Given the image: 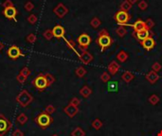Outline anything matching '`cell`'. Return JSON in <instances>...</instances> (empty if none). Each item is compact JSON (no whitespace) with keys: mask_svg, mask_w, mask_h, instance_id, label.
I'll use <instances>...</instances> for the list:
<instances>
[{"mask_svg":"<svg viewBox=\"0 0 162 136\" xmlns=\"http://www.w3.org/2000/svg\"><path fill=\"white\" fill-rule=\"evenodd\" d=\"M96 42L100 45L101 52H103V51H104L106 48H108L110 45L113 44V39L110 37L106 29H102L99 33V37L97 38Z\"/></svg>","mask_w":162,"mask_h":136,"instance_id":"1","label":"cell"},{"mask_svg":"<svg viewBox=\"0 0 162 136\" xmlns=\"http://www.w3.org/2000/svg\"><path fill=\"white\" fill-rule=\"evenodd\" d=\"M34 121L41 128L45 129V128H48L51 124H52L53 117L50 114L47 113L46 112L44 111V112L40 113L36 116V117L34 118Z\"/></svg>","mask_w":162,"mask_h":136,"instance_id":"2","label":"cell"},{"mask_svg":"<svg viewBox=\"0 0 162 136\" xmlns=\"http://www.w3.org/2000/svg\"><path fill=\"white\" fill-rule=\"evenodd\" d=\"M15 100L21 107L26 108V107H28L32 101H33V96L28 92V90L24 89L17 95Z\"/></svg>","mask_w":162,"mask_h":136,"instance_id":"3","label":"cell"},{"mask_svg":"<svg viewBox=\"0 0 162 136\" xmlns=\"http://www.w3.org/2000/svg\"><path fill=\"white\" fill-rule=\"evenodd\" d=\"M31 84L33 85V87L39 91V92H43V91L46 90L48 87V80L46 79V76L45 74L41 73L37 75L33 80L31 81Z\"/></svg>","mask_w":162,"mask_h":136,"instance_id":"4","label":"cell"},{"mask_svg":"<svg viewBox=\"0 0 162 136\" xmlns=\"http://www.w3.org/2000/svg\"><path fill=\"white\" fill-rule=\"evenodd\" d=\"M12 127L11 122L2 113H0V136H5Z\"/></svg>","mask_w":162,"mask_h":136,"instance_id":"5","label":"cell"},{"mask_svg":"<svg viewBox=\"0 0 162 136\" xmlns=\"http://www.w3.org/2000/svg\"><path fill=\"white\" fill-rule=\"evenodd\" d=\"M114 19H115V20L117 21V23H118L120 26H125L126 23L131 19V16H130V14H129L127 11H119L115 14Z\"/></svg>","mask_w":162,"mask_h":136,"instance_id":"6","label":"cell"},{"mask_svg":"<svg viewBox=\"0 0 162 136\" xmlns=\"http://www.w3.org/2000/svg\"><path fill=\"white\" fill-rule=\"evenodd\" d=\"M77 42H78V44H79V47L83 51L86 50L87 47H89L90 43H91V37H90L86 33H83V34H81L79 37H78Z\"/></svg>","mask_w":162,"mask_h":136,"instance_id":"7","label":"cell"},{"mask_svg":"<svg viewBox=\"0 0 162 136\" xmlns=\"http://www.w3.org/2000/svg\"><path fill=\"white\" fill-rule=\"evenodd\" d=\"M7 55L8 57L10 58V59L11 60H17L18 58H20V57H24L25 55L22 53V51L21 49L19 48L17 45H11V47L8 48L7 50Z\"/></svg>","mask_w":162,"mask_h":136,"instance_id":"8","label":"cell"},{"mask_svg":"<svg viewBox=\"0 0 162 136\" xmlns=\"http://www.w3.org/2000/svg\"><path fill=\"white\" fill-rule=\"evenodd\" d=\"M2 14L3 15L9 19V20H14V22H16V16H17V14L18 11L16 10V8L14 7H9V8H4V10L2 11Z\"/></svg>","mask_w":162,"mask_h":136,"instance_id":"9","label":"cell"},{"mask_svg":"<svg viewBox=\"0 0 162 136\" xmlns=\"http://www.w3.org/2000/svg\"><path fill=\"white\" fill-rule=\"evenodd\" d=\"M53 12L56 14L58 18H64L67 14H68V9L66 5L63 3H59L53 10Z\"/></svg>","mask_w":162,"mask_h":136,"instance_id":"10","label":"cell"},{"mask_svg":"<svg viewBox=\"0 0 162 136\" xmlns=\"http://www.w3.org/2000/svg\"><path fill=\"white\" fill-rule=\"evenodd\" d=\"M64 112L68 116V117L73 118L74 116H76L77 113H79V108L76 107V106L71 105V104H68L67 106H66L64 108Z\"/></svg>","mask_w":162,"mask_h":136,"instance_id":"11","label":"cell"},{"mask_svg":"<svg viewBox=\"0 0 162 136\" xmlns=\"http://www.w3.org/2000/svg\"><path fill=\"white\" fill-rule=\"evenodd\" d=\"M140 44L142 45V47L145 48L147 51H150L154 47L155 41H154V39L152 36H150V37H148L147 39H145L144 41L140 42Z\"/></svg>","mask_w":162,"mask_h":136,"instance_id":"12","label":"cell"},{"mask_svg":"<svg viewBox=\"0 0 162 136\" xmlns=\"http://www.w3.org/2000/svg\"><path fill=\"white\" fill-rule=\"evenodd\" d=\"M80 58L81 62L83 63V64H89L90 62H91L93 61V56L92 54L88 52L87 50H83V52L78 56Z\"/></svg>","mask_w":162,"mask_h":136,"instance_id":"13","label":"cell"},{"mask_svg":"<svg viewBox=\"0 0 162 136\" xmlns=\"http://www.w3.org/2000/svg\"><path fill=\"white\" fill-rule=\"evenodd\" d=\"M52 33L53 37L60 39V38H64V33H66V29L61 25H56L55 27L52 29Z\"/></svg>","mask_w":162,"mask_h":136,"instance_id":"14","label":"cell"},{"mask_svg":"<svg viewBox=\"0 0 162 136\" xmlns=\"http://www.w3.org/2000/svg\"><path fill=\"white\" fill-rule=\"evenodd\" d=\"M134 35L137 38V40L139 42L144 41L145 39H147L148 37H150V31H149L148 29H142L139 32H134Z\"/></svg>","mask_w":162,"mask_h":136,"instance_id":"15","label":"cell"},{"mask_svg":"<svg viewBox=\"0 0 162 136\" xmlns=\"http://www.w3.org/2000/svg\"><path fill=\"white\" fill-rule=\"evenodd\" d=\"M131 27L134 29L135 32H139L142 29H146V24L144 21H142L141 19H139V20L136 21L133 25H130Z\"/></svg>","mask_w":162,"mask_h":136,"instance_id":"16","label":"cell"},{"mask_svg":"<svg viewBox=\"0 0 162 136\" xmlns=\"http://www.w3.org/2000/svg\"><path fill=\"white\" fill-rule=\"evenodd\" d=\"M146 80L150 82L151 84H154L155 82H157L158 80H159V76L157 72H154V71H150L147 75H146Z\"/></svg>","mask_w":162,"mask_h":136,"instance_id":"17","label":"cell"},{"mask_svg":"<svg viewBox=\"0 0 162 136\" xmlns=\"http://www.w3.org/2000/svg\"><path fill=\"white\" fill-rule=\"evenodd\" d=\"M120 64L113 61L109 63V65H108V71H109V74L110 75H116L117 73L119 72V70H120Z\"/></svg>","mask_w":162,"mask_h":136,"instance_id":"18","label":"cell"},{"mask_svg":"<svg viewBox=\"0 0 162 136\" xmlns=\"http://www.w3.org/2000/svg\"><path fill=\"white\" fill-rule=\"evenodd\" d=\"M134 79H135V76L130 71H125V72L121 75V80L126 83L131 82Z\"/></svg>","mask_w":162,"mask_h":136,"instance_id":"19","label":"cell"},{"mask_svg":"<svg viewBox=\"0 0 162 136\" xmlns=\"http://www.w3.org/2000/svg\"><path fill=\"white\" fill-rule=\"evenodd\" d=\"M80 94L81 95L83 96V98H87L90 96V95L92 94V90L91 88H89L88 86H83V88H81L80 90Z\"/></svg>","mask_w":162,"mask_h":136,"instance_id":"20","label":"cell"},{"mask_svg":"<svg viewBox=\"0 0 162 136\" xmlns=\"http://www.w3.org/2000/svg\"><path fill=\"white\" fill-rule=\"evenodd\" d=\"M128 58H129V55L124 50H120L118 53V55H117V59H118V61H120V62H125L128 60Z\"/></svg>","mask_w":162,"mask_h":136,"instance_id":"21","label":"cell"},{"mask_svg":"<svg viewBox=\"0 0 162 136\" xmlns=\"http://www.w3.org/2000/svg\"><path fill=\"white\" fill-rule=\"evenodd\" d=\"M119 89V84L118 81H109V83L107 84V90L108 92H117Z\"/></svg>","mask_w":162,"mask_h":136,"instance_id":"22","label":"cell"},{"mask_svg":"<svg viewBox=\"0 0 162 136\" xmlns=\"http://www.w3.org/2000/svg\"><path fill=\"white\" fill-rule=\"evenodd\" d=\"M87 73V71L86 68H83V66H79L77 67L76 70H75V74L78 77H80V79H82V77H83Z\"/></svg>","mask_w":162,"mask_h":136,"instance_id":"23","label":"cell"},{"mask_svg":"<svg viewBox=\"0 0 162 136\" xmlns=\"http://www.w3.org/2000/svg\"><path fill=\"white\" fill-rule=\"evenodd\" d=\"M71 136H86V131L81 127H77L71 132Z\"/></svg>","mask_w":162,"mask_h":136,"instance_id":"24","label":"cell"},{"mask_svg":"<svg viewBox=\"0 0 162 136\" xmlns=\"http://www.w3.org/2000/svg\"><path fill=\"white\" fill-rule=\"evenodd\" d=\"M126 33H127V30L124 28V26H120L119 28L116 29V34L118 36H120V38L124 37L126 35Z\"/></svg>","mask_w":162,"mask_h":136,"instance_id":"25","label":"cell"},{"mask_svg":"<svg viewBox=\"0 0 162 136\" xmlns=\"http://www.w3.org/2000/svg\"><path fill=\"white\" fill-rule=\"evenodd\" d=\"M16 120H17V122L19 123V124L23 126V125H25L26 123L28 122V116L26 115L24 113H21L20 114H19V115L17 116Z\"/></svg>","mask_w":162,"mask_h":136,"instance_id":"26","label":"cell"},{"mask_svg":"<svg viewBox=\"0 0 162 136\" xmlns=\"http://www.w3.org/2000/svg\"><path fill=\"white\" fill-rule=\"evenodd\" d=\"M92 127L96 129V131H99V129L101 128V127L103 126V123L100 118H96L92 121Z\"/></svg>","mask_w":162,"mask_h":136,"instance_id":"27","label":"cell"},{"mask_svg":"<svg viewBox=\"0 0 162 136\" xmlns=\"http://www.w3.org/2000/svg\"><path fill=\"white\" fill-rule=\"evenodd\" d=\"M120 11H124L128 12V11H130V9L132 8V4L129 2L128 0H124V1L120 4Z\"/></svg>","mask_w":162,"mask_h":136,"instance_id":"28","label":"cell"},{"mask_svg":"<svg viewBox=\"0 0 162 136\" xmlns=\"http://www.w3.org/2000/svg\"><path fill=\"white\" fill-rule=\"evenodd\" d=\"M64 41H66V43H67V47L70 48V49H72L74 52L79 56L80 55V53H78V51L76 50V48H75V43H74V41H72V40H67L66 38H64Z\"/></svg>","mask_w":162,"mask_h":136,"instance_id":"29","label":"cell"},{"mask_svg":"<svg viewBox=\"0 0 162 136\" xmlns=\"http://www.w3.org/2000/svg\"><path fill=\"white\" fill-rule=\"evenodd\" d=\"M101 22L98 17H94L92 20L90 21V25H91V27L94 29H98L101 26Z\"/></svg>","mask_w":162,"mask_h":136,"instance_id":"30","label":"cell"},{"mask_svg":"<svg viewBox=\"0 0 162 136\" xmlns=\"http://www.w3.org/2000/svg\"><path fill=\"white\" fill-rule=\"evenodd\" d=\"M159 100H160L159 96L157 95H150V98H149V102H150L152 105H157L159 102Z\"/></svg>","mask_w":162,"mask_h":136,"instance_id":"31","label":"cell"},{"mask_svg":"<svg viewBox=\"0 0 162 136\" xmlns=\"http://www.w3.org/2000/svg\"><path fill=\"white\" fill-rule=\"evenodd\" d=\"M43 36H44V38L46 39V40H48V41L51 40V39L53 38L52 29H47V30H45V32L43 33Z\"/></svg>","mask_w":162,"mask_h":136,"instance_id":"32","label":"cell"},{"mask_svg":"<svg viewBox=\"0 0 162 136\" xmlns=\"http://www.w3.org/2000/svg\"><path fill=\"white\" fill-rule=\"evenodd\" d=\"M45 76H46V79H47V80H48V87L49 86H51L52 84L55 82V77L51 75V74H49V73H45Z\"/></svg>","mask_w":162,"mask_h":136,"instance_id":"33","label":"cell"},{"mask_svg":"<svg viewBox=\"0 0 162 136\" xmlns=\"http://www.w3.org/2000/svg\"><path fill=\"white\" fill-rule=\"evenodd\" d=\"M19 74L22 75V76H24L25 77H28L31 74V71H30V69L29 67L24 66V67L20 70V73H19Z\"/></svg>","mask_w":162,"mask_h":136,"instance_id":"34","label":"cell"},{"mask_svg":"<svg viewBox=\"0 0 162 136\" xmlns=\"http://www.w3.org/2000/svg\"><path fill=\"white\" fill-rule=\"evenodd\" d=\"M27 20H28V22H29L30 25H34V24L37 23V21H38V17L36 16V14H31L27 18Z\"/></svg>","mask_w":162,"mask_h":136,"instance_id":"35","label":"cell"},{"mask_svg":"<svg viewBox=\"0 0 162 136\" xmlns=\"http://www.w3.org/2000/svg\"><path fill=\"white\" fill-rule=\"evenodd\" d=\"M36 39H37V37L34 33H30L27 37H26V40H27V42L30 44H34L36 42Z\"/></svg>","mask_w":162,"mask_h":136,"instance_id":"36","label":"cell"},{"mask_svg":"<svg viewBox=\"0 0 162 136\" xmlns=\"http://www.w3.org/2000/svg\"><path fill=\"white\" fill-rule=\"evenodd\" d=\"M110 79H111V76H110V74L108 72H103L101 76V80L102 82H109L110 81Z\"/></svg>","mask_w":162,"mask_h":136,"instance_id":"37","label":"cell"},{"mask_svg":"<svg viewBox=\"0 0 162 136\" xmlns=\"http://www.w3.org/2000/svg\"><path fill=\"white\" fill-rule=\"evenodd\" d=\"M24 9L27 11H31L32 10L34 9V4L32 3L31 1H28L26 2L25 5H24Z\"/></svg>","mask_w":162,"mask_h":136,"instance_id":"38","label":"cell"},{"mask_svg":"<svg viewBox=\"0 0 162 136\" xmlns=\"http://www.w3.org/2000/svg\"><path fill=\"white\" fill-rule=\"evenodd\" d=\"M138 7H139V9L141 10V11H145V10H147V8H148V3L145 1V0H141V1H139V5H138Z\"/></svg>","mask_w":162,"mask_h":136,"instance_id":"39","label":"cell"},{"mask_svg":"<svg viewBox=\"0 0 162 136\" xmlns=\"http://www.w3.org/2000/svg\"><path fill=\"white\" fill-rule=\"evenodd\" d=\"M55 111H56V109H55V107L53 105H48L46 107V109H45V112H46L47 113H48V114H50V115L52 113H54Z\"/></svg>","mask_w":162,"mask_h":136,"instance_id":"40","label":"cell"},{"mask_svg":"<svg viewBox=\"0 0 162 136\" xmlns=\"http://www.w3.org/2000/svg\"><path fill=\"white\" fill-rule=\"evenodd\" d=\"M145 24H146V29H151L154 27V22L153 21V19L151 18H148L147 20L145 21Z\"/></svg>","mask_w":162,"mask_h":136,"instance_id":"41","label":"cell"},{"mask_svg":"<svg viewBox=\"0 0 162 136\" xmlns=\"http://www.w3.org/2000/svg\"><path fill=\"white\" fill-rule=\"evenodd\" d=\"M161 68H162V66H161V64L159 62H154L152 65V70L154 71V72H157V73L159 72V71L161 70Z\"/></svg>","mask_w":162,"mask_h":136,"instance_id":"42","label":"cell"},{"mask_svg":"<svg viewBox=\"0 0 162 136\" xmlns=\"http://www.w3.org/2000/svg\"><path fill=\"white\" fill-rule=\"evenodd\" d=\"M69 104L73 105V106H76V107H79L80 104H81V100L78 98H73L72 99L70 100Z\"/></svg>","mask_w":162,"mask_h":136,"instance_id":"43","label":"cell"},{"mask_svg":"<svg viewBox=\"0 0 162 136\" xmlns=\"http://www.w3.org/2000/svg\"><path fill=\"white\" fill-rule=\"evenodd\" d=\"M16 80L20 83V84H24L26 81H27V77H25L24 76H22V75H20V74H18L17 76H16Z\"/></svg>","mask_w":162,"mask_h":136,"instance_id":"44","label":"cell"},{"mask_svg":"<svg viewBox=\"0 0 162 136\" xmlns=\"http://www.w3.org/2000/svg\"><path fill=\"white\" fill-rule=\"evenodd\" d=\"M2 6H3V8H9V7H14V4L11 0H5L2 4Z\"/></svg>","mask_w":162,"mask_h":136,"instance_id":"45","label":"cell"},{"mask_svg":"<svg viewBox=\"0 0 162 136\" xmlns=\"http://www.w3.org/2000/svg\"><path fill=\"white\" fill-rule=\"evenodd\" d=\"M12 136H24V132L20 129H15V131L12 132Z\"/></svg>","mask_w":162,"mask_h":136,"instance_id":"46","label":"cell"},{"mask_svg":"<svg viewBox=\"0 0 162 136\" xmlns=\"http://www.w3.org/2000/svg\"><path fill=\"white\" fill-rule=\"evenodd\" d=\"M128 1L130 2L132 5H134V4H136V3H137V2L139 1V0H128Z\"/></svg>","mask_w":162,"mask_h":136,"instance_id":"47","label":"cell"},{"mask_svg":"<svg viewBox=\"0 0 162 136\" xmlns=\"http://www.w3.org/2000/svg\"><path fill=\"white\" fill-rule=\"evenodd\" d=\"M4 48V44L1 43V42H0V52H1V51H2V49Z\"/></svg>","mask_w":162,"mask_h":136,"instance_id":"48","label":"cell"},{"mask_svg":"<svg viewBox=\"0 0 162 136\" xmlns=\"http://www.w3.org/2000/svg\"><path fill=\"white\" fill-rule=\"evenodd\" d=\"M157 136H162V129H161V131H159L157 132Z\"/></svg>","mask_w":162,"mask_h":136,"instance_id":"49","label":"cell"},{"mask_svg":"<svg viewBox=\"0 0 162 136\" xmlns=\"http://www.w3.org/2000/svg\"><path fill=\"white\" fill-rule=\"evenodd\" d=\"M51 136H59V135H58V134H52Z\"/></svg>","mask_w":162,"mask_h":136,"instance_id":"50","label":"cell"}]
</instances>
